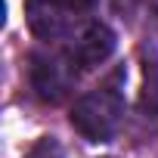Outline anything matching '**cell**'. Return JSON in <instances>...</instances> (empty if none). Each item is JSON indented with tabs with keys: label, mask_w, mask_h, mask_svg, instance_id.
Masks as SVG:
<instances>
[{
	"label": "cell",
	"mask_w": 158,
	"mask_h": 158,
	"mask_svg": "<svg viewBox=\"0 0 158 158\" xmlns=\"http://www.w3.org/2000/svg\"><path fill=\"white\" fill-rule=\"evenodd\" d=\"M77 77H81V68L74 65V59L59 50V53H34L31 56V87L37 93V99L56 106L62 102L71 87L77 84Z\"/></svg>",
	"instance_id": "cell-2"
},
{
	"label": "cell",
	"mask_w": 158,
	"mask_h": 158,
	"mask_svg": "<svg viewBox=\"0 0 158 158\" xmlns=\"http://www.w3.org/2000/svg\"><path fill=\"white\" fill-rule=\"evenodd\" d=\"M25 158H62V146H59L56 136H40V139L28 149Z\"/></svg>",
	"instance_id": "cell-5"
},
{
	"label": "cell",
	"mask_w": 158,
	"mask_h": 158,
	"mask_svg": "<svg viewBox=\"0 0 158 158\" xmlns=\"http://www.w3.org/2000/svg\"><path fill=\"white\" fill-rule=\"evenodd\" d=\"M124 71L118 68L109 81L90 93H84L71 106V127L90 143H112L124 121Z\"/></svg>",
	"instance_id": "cell-1"
},
{
	"label": "cell",
	"mask_w": 158,
	"mask_h": 158,
	"mask_svg": "<svg viewBox=\"0 0 158 158\" xmlns=\"http://www.w3.org/2000/svg\"><path fill=\"white\" fill-rule=\"evenodd\" d=\"M99 0H28L25 3V16L28 25L37 37L44 40H56L68 31L71 16L90 13Z\"/></svg>",
	"instance_id": "cell-3"
},
{
	"label": "cell",
	"mask_w": 158,
	"mask_h": 158,
	"mask_svg": "<svg viewBox=\"0 0 158 158\" xmlns=\"http://www.w3.org/2000/svg\"><path fill=\"white\" fill-rule=\"evenodd\" d=\"M65 53L74 59V65L81 71H90V68L102 65L115 53V31L106 22H84L71 34Z\"/></svg>",
	"instance_id": "cell-4"
}]
</instances>
